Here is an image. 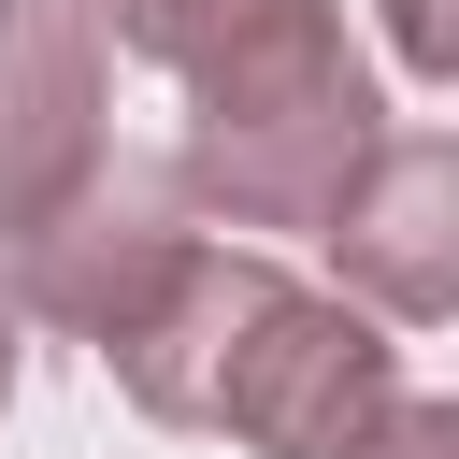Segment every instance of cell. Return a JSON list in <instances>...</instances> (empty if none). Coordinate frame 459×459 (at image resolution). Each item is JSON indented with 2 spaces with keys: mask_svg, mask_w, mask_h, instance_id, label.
<instances>
[{
  "mask_svg": "<svg viewBox=\"0 0 459 459\" xmlns=\"http://www.w3.org/2000/svg\"><path fill=\"white\" fill-rule=\"evenodd\" d=\"M100 373L158 430H230L258 459H359L402 402V344L359 301L301 287L258 244H215V230L143 287V316L100 330Z\"/></svg>",
  "mask_w": 459,
  "mask_h": 459,
  "instance_id": "obj_1",
  "label": "cell"
},
{
  "mask_svg": "<svg viewBox=\"0 0 459 459\" xmlns=\"http://www.w3.org/2000/svg\"><path fill=\"white\" fill-rule=\"evenodd\" d=\"M387 100L373 72H316V86H273V100H186V143H172V186L201 230H330L344 172L373 158Z\"/></svg>",
  "mask_w": 459,
  "mask_h": 459,
  "instance_id": "obj_2",
  "label": "cell"
},
{
  "mask_svg": "<svg viewBox=\"0 0 459 459\" xmlns=\"http://www.w3.org/2000/svg\"><path fill=\"white\" fill-rule=\"evenodd\" d=\"M186 244H201V215H186L172 158L100 143V158H86V186H57L0 258H14V316H57L72 344H100L115 316H143V287H158Z\"/></svg>",
  "mask_w": 459,
  "mask_h": 459,
  "instance_id": "obj_3",
  "label": "cell"
},
{
  "mask_svg": "<svg viewBox=\"0 0 459 459\" xmlns=\"http://www.w3.org/2000/svg\"><path fill=\"white\" fill-rule=\"evenodd\" d=\"M115 143V43L100 0H0V244L86 186V158Z\"/></svg>",
  "mask_w": 459,
  "mask_h": 459,
  "instance_id": "obj_4",
  "label": "cell"
},
{
  "mask_svg": "<svg viewBox=\"0 0 459 459\" xmlns=\"http://www.w3.org/2000/svg\"><path fill=\"white\" fill-rule=\"evenodd\" d=\"M330 258H344V301L387 316V330L459 316V143L445 129H373V158L330 201Z\"/></svg>",
  "mask_w": 459,
  "mask_h": 459,
  "instance_id": "obj_5",
  "label": "cell"
},
{
  "mask_svg": "<svg viewBox=\"0 0 459 459\" xmlns=\"http://www.w3.org/2000/svg\"><path fill=\"white\" fill-rule=\"evenodd\" d=\"M100 43L172 72L186 100H273V86H316L344 72V0H100Z\"/></svg>",
  "mask_w": 459,
  "mask_h": 459,
  "instance_id": "obj_6",
  "label": "cell"
},
{
  "mask_svg": "<svg viewBox=\"0 0 459 459\" xmlns=\"http://www.w3.org/2000/svg\"><path fill=\"white\" fill-rule=\"evenodd\" d=\"M359 459H459V402H416V387H402V402H387V430H373Z\"/></svg>",
  "mask_w": 459,
  "mask_h": 459,
  "instance_id": "obj_7",
  "label": "cell"
},
{
  "mask_svg": "<svg viewBox=\"0 0 459 459\" xmlns=\"http://www.w3.org/2000/svg\"><path fill=\"white\" fill-rule=\"evenodd\" d=\"M387 43H402V72H416V86H445V72H459V14H445V0H387Z\"/></svg>",
  "mask_w": 459,
  "mask_h": 459,
  "instance_id": "obj_8",
  "label": "cell"
},
{
  "mask_svg": "<svg viewBox=\"0 0 459 459\" xmlns=\"http://www.w3.org/2000/svg\"><path fill=\"white\" fill-rule=\"evenodd\" d=\"M14 373H29V344H14V273H0V416H14Z\"/></svg>",
  "mask_w": 459,
  "mask_h": 459,
  "instance_id": "obj_9",
  "label": "cell"
}]
</instances>
